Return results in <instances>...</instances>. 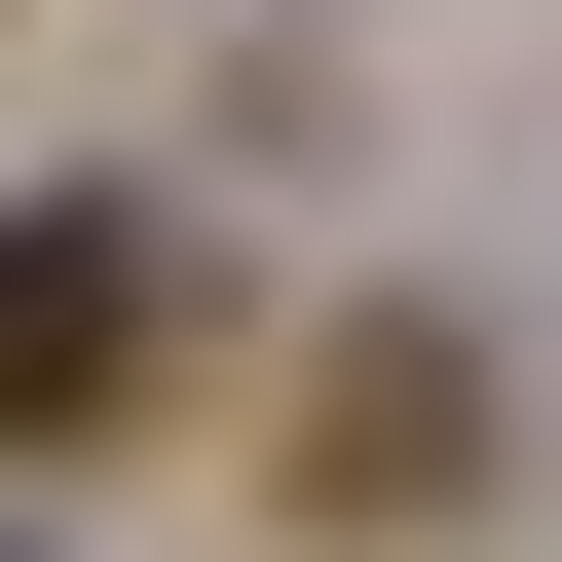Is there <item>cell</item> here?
Here are the masks:
<instances>
[{
    "mask_svg": "<svg viewBox=\"0 0 562 562\" xmlns=\"http://www.w3.org/2000/svg\"><path fill=\"white\" fill-rule=\"evenodd\" d=\"M113 375H150V188H38V338H0V413L113 450Z\"/></svg>",
    "mask_w": 562,
    "mask_h": 562,
    "instance_id": "cell-1",
    "label": "cell"
},
{
    "mask_svg": "<svg viewBox=\"0 0 562 562\" xmlns=\"http://www.w3.org/2000/svg\"><path fill=\"white\" fill-rule=\"evenodd\" d=\"M301 487H338V525H413V487H487V375H450V338L375 301V338L301 375Z\"/></svg>",
    "mask_w": 562,
    "mask_h": 562,
    "instance_id": "cell-2",
    "label": "cell"
}]
</instances>
